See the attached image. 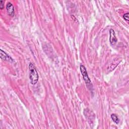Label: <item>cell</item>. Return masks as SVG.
I'll return each mask as SVG.
<instances>
[{
    "label": "cell",
    "instance_id": "277c9868",
    "mask_svg": "<svg viewBox=\"0 0 129 129\" xmlns=\"http://www.w3.org/2000/svg\"><path fill=\"white\" fill-rule=\"evenodd\" d=\"M117 41V39L115 36V32L113 29H111L109 30V42L111 44L114 45Z\"/></svg>",
    "mask_w": 129,
    "mask_h": 129
},
{
    "label": "cell",
    "instance_id": "6da1fadb",
    "mask_svg": "<svg viewBox=\"0 0 129 129\" xmlns=\"http://www.w3.org/2000/svg\"><path fill=\"white\" fill-rule=\"evenodd\" d=\"M29 77L30 83L32 85H34L37 83L39 76L36 68L32 63H30L29 64Z\"/></svg>",
    "mask_w": 129,
    "mask_h": 129
},
{
    "label": "cell",
    "instance_id": "3957f363",
    "mask_svg": "<svg viewBox=\"0 0 129 129\" xmlns=\"http://www.w3.org/2000/svg\"><path fill=\"white\" fill-rule=\"evenodd\" d=\"M6 10L8 13V14L11 17H14L15 15V9L14 6L13 4L10 3L8 2L6 5Z\"/></svg>",
    "mask_w": 129,
    "mask_h": 129
},
{
    "label": "cell",
    "instance_id": "8992f818",
    "mask_svg": "<svg viewBox=\"0 0 129 129\" xmlns=\"http://www.w3.org/2000/svg\"><path fill=\"white\" fill-rule=\"evenodd\" d=\"M111 118L113 121L116 124H118L119 122V119L117 115L115 114H112L111 115Z\"/></svg>",
    "mask_w": 129,
    "mask_h": 129
},
{
    "label": "cell",
    "instance_id": "ba28073f",
    "mask_svg": "<svg viewBox=\"0 0 129 129\" xmlns=\"http://www.w3.org/2000/svg\"><path fill=\"white\" fill-rule=\"evenodd\" d=\"M4 8V1H0V8L1 9H3Z\"/></svg>",
    "mask_w": 129,
    "mask_h": 129
},
{
    "label": "cell",
    "instance_id": "5b68a950",
    "mask_svg": "<svg viewBox=\"0 0 129 129\" xmlns=\"http://www.w3.org/2000/svg\"><path fill=\"white\" fill-rule=\"evenodd\" d=\"M0 53H1V58L2 60L13 62V60L11 58V57L10 55H9L6 52L3 51L2 49H0Z\"/></svg>",
    "mask_w": 129,
    "mask_h": 129
},
{
    "label": "cell",
    "instance_id": "7a4b0ae2",
    "mask_svg": "<svg viewBox=\"0 0 129 129\" xmlns=\"http://www.w3.org/2000/svg\"><path fill=\"white\" fill-rule=\"evenodd\" d=\"M80 71H81V74L82 75L83 79H84L86 84L87 85V86H89L88 88H90L89 86L91 85V80H90V78H89V76H88L87 70L86 69V68L85 67V66L83 64H81L80 66Z\"/></svg>",
    "mask_w": 129,
    "mask_h": 129
},
{
    "label": "cell",
    "instance_id": "52a82bcc",
    "mask_svg": "<svg viewBox=\"0 0 129 129\" xmlns=\"http://www.w3.org/2000/svg\"><path fill=\"white\" fill-rule=\"evenodd\" d=\"M123 18L125 21H128V13L127 12L126 13H125L123 16Z\"/></svg>",
    "mask_w": 129,
    "mask_h": 129
}]
</instances>
